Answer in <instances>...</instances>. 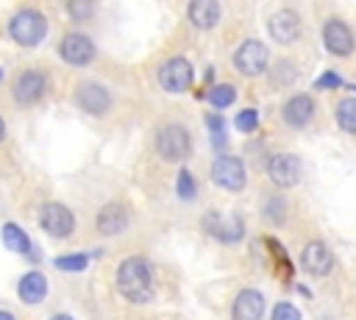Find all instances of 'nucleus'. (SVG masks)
I'll use <instances>...</instances> for the list:
<instances>
[{
	"label": "nucleus",
	"instance_id": "obj_14",
	"mask_svg": "<svg viewBox=\"0 0 356 320\" xmlns=\"http://www.w3.org/2000/svg\"><path fill=\"white\" fill-rule=\"evenodd\" d=\"M234 320H261L264 317V295L259 289H242L231 303Z\"/></svg>",
	"mask_w": 356,
	"mask_h": 320
},
{
	"label": "nucleus",
	"instance_id": "obj_28",
	"mask_svg": "<svg viewBox=\"0 0 356 320\" xmlns=\"http://www.w3.org/2000/svg\"><path fill=\"white\" fill-rule=\"evenodd\" d=\"M242 134H250V131H256V125H259V114H256V109H242L239 114H236V122H234Z\"/></svg>",
	"mask_w": 356,
	"mask_h": 320
},
{
	"label": "nucleus",
	"instance_id": "obj_2",
	"mask_svg": "<svg viewBox=\"0 0 356 320\" xmlns=\"http://www.w3.org/2000/svg\"><path fill=\"white\" fill-rule=\"evenodd\" d=\"M8 33H11V39H14L17 45H22V47H33V45H39V42L44 39V33H47V22H44V17H42L39 11H33V8H22V11H17V14L11 17V22H8Z\"/></svg>",
	"mask_w": 356,
	"mask_h": 320
},
{
	"label": "nucleus",
	"instance_id": "obj_24",
	"mask_svg": "<svg viewBox=\"0 0 356 320\" xmlns=\"http://www.w3.org/2000/svg\"><path fill=\"white\" fill-rule=\"evenodd\" d=\"M53 264L64 273H81V270L89 267V256L86 253H64V256H56Z\"/></svg>",
	"mask_w": 356,
	"mask_h": 320
},
{
	"label": "nucleus",
	"instance_id": "obj_20",
	"mask_svg": "<svg viewBox=\"0 0 356 320\" xmlns=\"http://www.w3.org/2000/svg\"><path fill=\"white\" fill-rule=\"evenodd\" d=\"M186 14H189V22H192L195 28L209 31V28H214L217 19H220V3H217V0H192Z\"/></svg>",
	"mask_w": 356,
	"mask_h": 320
},
{
	"label": "nucleus",
	"instance_id": "obj_10",
	"mask_svg": "<svg viewBox=\"0 0 356 320\" xmlns=\"http://www.w3.org/2000/svg\"><path fill=\"white\" fill-rule=\"evenodd\" d=\"M203 228H206V234H211L217 242H239L242 237H245V223H242V217H236V214H231V217H222L220 211H206V217H203Z\"/></svg>",
	"mask_w": 356,
	"mask_h": 320
},
{
	"label": "nucleus",
	"instance_id": "obj_27",
	"mask_svg": "<svg viewBox=\"0 0 356 320\" xmlns=\"http://www.w3.org/2000/svg\"><path fill=\"white\" fill-rule=\"evenodd\" d=\"M270 320H303V317H300V309H298L295 303H289V301H278V303L273 306Z\"/></svg>",
	"mask_w": 356,
	"mask_h": 320
},
{
	"label": "nucleus",
	"instance_id": "obj_29",
	"mask_svg": "<svg viewBox=\"0 0 356 320\" xmlns=\"http://www.w3.org/2000/svg\"><path fill=\"white\" fill-rule=\"evenodd\" d=\"M67 11H70V17L75 22H81V19H86L92 14V3L89 0H67Z\"/></svg>",
	"mask_w": 356,
	"mask_h": 320
},
{
	"label": "nucleus",
	"instance_id": "obj_30",
	"mask_svg": "<svg viewBox=\"0 0 356 320\" xmlns=\"http://www.w3.org/2000/svg\"><path fill=\"white\" fill-rule=\"evenodd\" d=\"M314 86H317V89H337V86H342V78L328 70V72H323V75L314 81Z\"/></svg>",
	"mask_w": 356,
	"mask_h": 320
},
{
	"label": "nucleus",
	"instance_id": "obj_19",
	"mask_svg": "<svg viewBox=\"0 0 356 320\" xmlns=\"http://www.w3.org/2000/svg\"><path fill=\"white\" fill-rule=\"evenodd\" d=\"M17 295L22 298V303L36 306V303L44 301V295H47V278H44L39 270L25 273V275L17 281Z\"/></svg>",
	"mask_w": 356,
	"mask_h": 320
},
{
	"label": "nucleus",
	"instance_id": "obj_23",
	"mask_svg": "<svg viewBox=\"0 0 356 320\" xmlns=\"http://www.w3.org/2000/svg\"><path fill=\"white\" fill-rule=\"evenodd\" d=\"M206 100H209L214 109H228V106L236 100V89H234L231 83H217V86L209 89Z\"/></svg>",
	"mask_w": 356,
	"mask_h": 320
},
{
	"label": "nucleus",
	"instance_id": "obj_31",
	"mask_svg": "<svg viewBox=\"0 0 356 320\" xmlns=\"http://www.w3.org/2000/svg\"><path fill=\"white\" fill-rule=\"evenodd\" d=\"M0 320H17L11 312H6V309H0Z\"/></svg>",
	"mask_w": 356,
	"mask_h": 320
},
{
	"label": "nucleus",
	"instance_id": "obj_5",
	"mask_svg": "<svg viewBox=\"0 0 356 320\" xmlns=\"http://www.w3.org/2000/svg\"><path fill=\"white\" fill-rule=\"evenodd\" d=\"M211 181L217 186L228 189V192H242L245 181H248L242 159H236V156H217L214 164H211Z\"/></svg>",
	"mask_w": 356,
	"mask_h": 320
},
{
	"label": "nucleus",
	"instance_id": "obj_15",
	"mask_svg": "<svg viewBox=\"0 0 356 320\" xmlns=\"http://www.w3.org/2000/svg\"><path fill=\"white\" fill-rule=\"evenodd\" d=\"M75 100H78L81 109L89 111V114H103V111L111 106V95L106 92V86H100V83H95V81H83V83L78 86V92H75Z\"/></svg>",
	"mask_w": 356,
	"mask_h": 320
},
{
	"label": "nucleus",
	"instance_id": "obj_25",
	"mask_svg": "<svg viewBox=\"0 0 356 320\" xmlns=\"http://www.w3.org/2000/svg\"><path fill=\"white\" fill-rule=\"evenodd\" d=\"M264 217H267L270 223L281 225V223L286 220V200H284L281 195H273V198H267V203H264Z\"/></svg>",
	"mask_w": 356,
	"mask_h": 320
},
{
	"label": "nucleus",
	"instance_id": "obj_26",
	"mask_svg": "<svg viewBox=\"0 0 356 320\" xmlns=\"http://www.w3.org/2000/svg\"><path fill=\"white\" fill-rule=\"evenodd\" d=\"M175 192H178V198H184V200H192V198H195L197 186H195V178H192V173H189V170H178Z\"/></svg>",
	"mask_w": 356,
	"mask_h": 320
},
{
	"label": "nucleus",
	"instance_id": "obj_11",
	"mask_svg": "<svg viewBox=\"0 0 356 320\" xmlns=\"http://www.w3.org/2000/svg\"><path fill=\"white\" fill-rule=\"evenodd\" d=\"M267 31H270V36H273L278 45H292V42L300 39L303 22H300V17H298L292 8H278V11L267 19Z\"/></svg>",
	"mask_w": 356,
	"mask_h": 320
},
{
	"label": "nucleus",
	"instance_id": "obj_6",
	"mask_svg": "<svg viewBox=\"0 0 356 320\" xmlns=\"http://www.w3.org/2000/svg\"><path fill=\"white\" fill-rule=\"evenodd\" d=\"M39 225L53 239H64V237H70L75 231V214L64 203H44L39 209Z\"/></svg>",
	"mask_w": 356,
	"mask_h": 320
},
{
	"label": "nucleus",
	"instance_id": "obj_32",
	"mask_svg": "<svg viewBox=\"0 0 356 320\" xmlns=\"http://www.w3.org/2000/svg\"><path fill=\"white\" fill-rule=\"evenodd\" d=\"M50 320H72V317H70V314H53Z\"/></svg>",
	"mask_w": 356,
	"mask_h": 320
},
{
	"label": "nucleus",
	"instance_id": "obj_12",
	"mask_svg": "<svg viewBox=\"0 0 356 320\" xmlns=\"http://www.w3.org/2000/svg\"><path fill=\"white\" fill-rule=\"evenodd\" d=\"M300 267L309 275H314V278L328 275L334 270V253H331V248L325 242H320V239L306 242V248L300 250Z\"/></svg>",
	"mask_w": 356,
	"mask_h": 320
},
{
	"label": "nucleus",
	"instance_id": "obj_17",
	"mask_svg": "<svg viewBox=\"0 0 356 320\" xmlns=\"http://www.w3.org/2000/svg\"><path fill=\"white\" fill-rule=\"evenodd\" d=\"M42 92H44V75L39 70H25V72L17 75V81H14V97H17V103H22V106L36 103L42 97Z\"/></svg>",
	"mask_w": 356,
	"mask_h": 320
},
{
	"label": "nucleus",
	"instance_id": "obj_1",
	"mask_svg": "<svg viewBox=\"0 0 356 320\" xmlns=\"http://www.w3.org/2000/svg\"><path fill=\"white\" fill-rule=\"evenodd\" d=\"M117 289L131 303H147L156 295L153 267L145 256H128L117 267Z\"/></svg>",
	"mask_w": 356,
	"mask_h": 320
},
{
	"label": "nucleus",
	"instance_id": "obj_7",
	"mask_svg": "<svg viewBox=\"0 0 356 320\" xmlns=\"http://www.w3.org/2000/svg\"><path fill=\"white\" fill-rule=\"evenodd\" d=\"M192 78H195L192 64H189L184 56H175V58L164 61L161 70H159V83H161V89L170 92V95L186 92V89L192 86Z\"/></svg>",
	"mask_w": 356,
	"mask_h": 320
},
{
	"label": "nucleus",
	"instance_id": "obj_9",
	"mask_svg": "<svg viewBox=\"0 0 356 320\" xmlns=\"http://www.w3.org/2000/svg\"><path fill=\"white\" fill-rule=\"evenodd\" d=\"M323 45H325L328 53L345 58V56L353 53V47H356V36H353V31H350L348 22L331 17V19L323 25Z\"/></svg>",
	"mask_w": 356,
	"mask_h": 320
},
{
	"label": "nucleus",
	"instance_id": "obj_21",
	"mask_svg": "<svg viewBox=\"0 0 356 320\" xmlns=\"http://www.w3.org/2000/svg\"><path fill=\"white\" fill-rule=\"evenodd\" d=\"M0 237H3V245H6L8 250H14V253H22V256H31V253H33L31 237H28L17 223H6L3 231H0Z\"/></svg>",
	"mask_w": 356,
	"mask_h": 320
},
{
	"label": "nucleus",
	"instance_id": "obj_4",
	"mask_svg": "<svg viewBox=\"0 0 356 320\" xmlns=\"http://www.w3.org/2000/svg\"><path fill=\"white\" fill-rule=\"evenodd\" d=\"M267 64H270V53H267V45L259 42V39L242 42V45L236 47V53H234V67H236L242 75H248V78L261 75V72L267 70Z\"/></svg>",
	"mask_w": 356,
	"mask_h": 320
},
{
	"label": "nucleus",
	"instance_id": "obj_22",
	"mask_svg": "<svg viewBox=\"0 0 356 320\" xmlns=\"http://www.w3.org/2000/svg\"><path fill=\"white\" fill-rule=\"evenodd\" d=\"M337 125L345 134H356V97H342L337 103Z\"/></svg>",
	"mask_w": 356,
	"mask_h": 320
},
{
	"label": "nucleus",
	"instance_id": "obj_18",
	"mask_svg": "<svg viewBox=\"0 0 356 320\" xmlns=\"http://www.w3.org/2000/svg\"><path fill=\"white\" fill-rule=\"evenodd\" d=\"M128 225V209L122 203H106L100 211H97V231L106 234V237H117L122 234Z\"/></svg>",
	"mask_w": 356,
	"mask_h": 320
},
{
	"label": "nucleus",
	"instance_id": "obj_16",
	"mask_svg": "<svg viewBox=\"0 0 356 320\" xmlns=\"http://www.w3.org/2000/svg\"><path fill=\"white\" fill-rule=\"evenodd\" d=\"M281 117H284V122H286L289 128H303V125H309V120L314 117V100H312V95H292V97L284 103Z\"/></svg>",
	"mask_w": 356,
	"mask_h": 320
},
{
	"label": "nucleus",
	"instance_id": "obj_3",
	"mask_svg": "<svg viewBox=\"0 0 356 320\" xmlns=\"http://www.w3.org/2000/svg\"><path fill=\"white\" fill-rule=\"evenodd\" d=\"M156 150H159V156L167 159V161H184V159L192 153V139H189V134H186L184 125L167 122V125H161L159 134H156Z\"/></svg>",
	"mask_w": 356,
	"mask_h": 320
},
{
	"label": "nucleus",
	"instance_id": "obj_8",
	"mask_svg": "<svg viewBox=\"0 0 356 320\" xmlns=\"http://www.w3.org/2000/svg\"><path fill=\"white\" fill-rule=\"evenodd\" d=\"M300 173H303L300 159L292 156V153H273V156L267 159V175H270V181H273L278 189L295 186V184L300 181Z\"/></svg>",
	"mask_w": 356,
	"mask_h": 320
},
{
	"label": "nucleus",
	"instance_id": "obj_34",
	"mask_svg": "<svg viewBox=\"0 0 356 320\" xmlns=\"http://www.w3.org/2000/svg\"><path fill=\"white\" fill-rule=\"evenodd\" d=\"M353 89H356V86H353Z\"/></svg>",
	"mask_w": 356,
	"mask_h": 320
},
{
	"label": "nucleus",
	"instance_id": "obj_33",
	"mask_svg": "<svg viewBox=\"0 0 356 320\" xmlns=\"http://www.w3.org/2000/svg\"><path fill=\"white\" fill-rule=\"evenodd\" d=\"M3 136H6V122H3V117H0V142H3Z\"/></svg>",
	"mask_w": 356,
	"mask_h": 320
},
{
	"label": "nucleus",
	"instance_id": "obj_13",
	"mask_svg": "<svg viewBox=\"0 0 356 320\" xmlns=\"http://www.w3.org/2000/svg\"><path fill=\"white\" fill-rule=\"evenodd\" d=\"M58 56L67 61V64H75V67H83L95 58V45L89 42V36L83 33H67L58 45Z\"/></svg>",
	"mask_w": 356,
	"mask_h": 320
}]
</instances>
